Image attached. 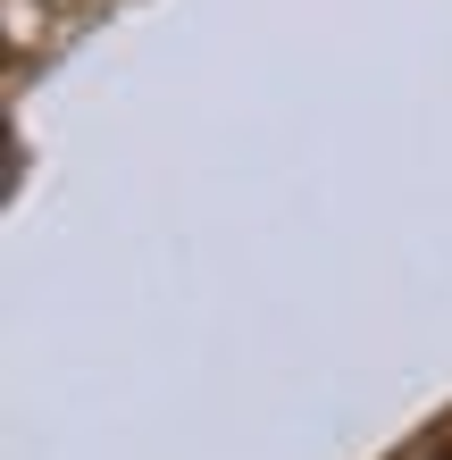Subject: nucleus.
Here are the masks:
<instances>
[{
    "label": "nucleus",
    "mask_w": 452,
    "mask_h": 460,
    "mask_svg": "<svg viewBox=\"0 0 452 460\" xmlns=\"http://www.w3.org/2000/svg\"><path fill=\"white\" fill-rule=\"evenodd\" d=\"M436 460H452V452H436Z\"/></svg>",
    "instance_id": "1"
}]
</instances>
